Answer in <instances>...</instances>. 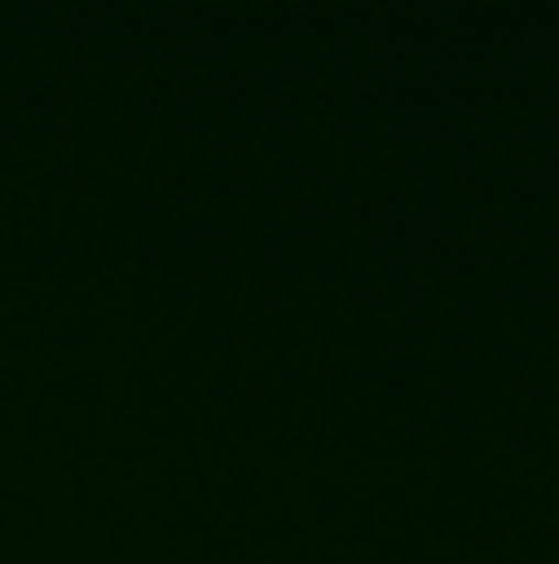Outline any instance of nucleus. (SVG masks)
<instances>
[]
</instances>
